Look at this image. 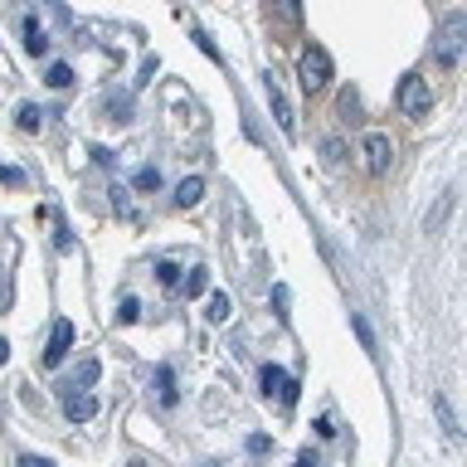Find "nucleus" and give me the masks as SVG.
<instances>
[{"mask_svg":"<svg viewBox=\"0 0 467 467\" xmlns=\"http://www.w3.org/2000/svg\"><path fill=\"white\" fill-rule=\"evenodd\" d=\"M44 83H49V88H69L73 69H69V64H49V78H44Z\"/></svg>","mask_w":467,"mask_h":467,"instance_id":"21","label":"nucleus"},{"mask_svg":"<svg viewBox=\"0 0 467 467\" xmlns=\"http://www.w3.org/2000/svg\"><path fill=\"white\" fill-rule=\"evenodd\" d=\"M263 93H268V107H273V117H277V127L293 137L297 132V117H293V103H287V93H283V83H277V73L268 69L263 73Z\"/></svg>","mask_w":467,"mask_h":467,"instance_id":"6","label":"nucleus"},{"mask_svg":"<svg viewBox=\"0 0 467 467\" xmlns=\"http://www.w3.org/2000/svg\"><path fill=\"white\" fill-rule=\"evenodd\" d=\"M132 185H137V191H161V171H156V166H141V171L132 175Z\"/></svg>","mask_w":467,"mask_h":467,"instance_id":"19","label":"nucleus"},{"mask_svg":"<svg viewBox=\"0 0 467 467\" xmlns=\"http://www.w3.org/2000/svg\"><path fill=\"white\" fill-rule=\"evenodd\" d=\"M463 44H467V15L453 10V15L438 25V35H433V64H438V69H458Z\"/></svg>","mask_w":467,"mask_h":467,"instance_id":"1","label":"nucleus"},{"mask_svg":"<svg viewBox=\"0 0 467 467\" xmlns=\"http://www.w3.org/2000/svg\"><path fill=\"white\" fill-rule=\"evenodd\" d=\"M175 287H181L185 297H200L209 287V273L205 268H191V273H181V283H175Z\"/></svg>","mask_w":467,"mask_h":467,"instance_id":"12","label":"nucleus"},{"mask_svg":"<svg viewBox=\"0 0 467 467\" xmlns=\"http://www.w3.org/2000/svg\"><path fill=\"white\" fill-rule=\"evenodd\" d=\"M293 467H321V458H317V453H297Z\"/></svg>","mask_w":467,"mask_h":467,"instance_id":"29","label":"nucleus"},{"mask_svg":"<svg viewBox=\"0 0 467 467\" xmlns=\"http://www.w3.org/2000/svg\"><path fill=\"white\" fill-rule=\"evenodd\" d=\"M93 161H98V166H113V161H117V156H113V151H107V147H93Z\"/></svg>","mask_w":467,"mask_h":467,"instance_id":"28","label":"nucleus"},{"mask_svg":"<svg viewBox=\"0 0 467 467\" xmlns=\"http://www.w3.org/2000/svg\"><path fill=\"white\" fill-rule=\"evenodd\" d=\"M15 122H20V132H39L44 127V107H35V103H25L15 113Z\"/></svg>","mask_w":467,"mask_h":467,"instance_id":"14","label":"nucleus"},{"mask_svg":"<svg viewBox=\"0 0 467 467\" xmlns=\"http://www.w3.org/2000/svg\"><path fill=\"white\" fill-rule=\"evenodd\" d=\"M98 375H103V365H98L93 355H83V361H78V385L93 389V385H98Z\"/></svg>","mask_w":467,"mask_h":467,"instance_id":"18","label":"nucleus"},{"mask_svg":"<svg viewBox=\"0 0 467 467\" xmlns=\"http://www.w3.org/2000/svg\"><path fill=\"white\" fill-rule=\"evenodd\" d=\"M141 317V302H137V297H122V307H117V321H122V327H132V321H137Z\"/></svg>","mask_w":467,"mask_h":467,"instance_id":"22","label":"nucleus"},{"mask_svg":"<svg viewBox=\"0 0 467 467\" xmlns=\"http://www.w3.org/2000/svg\"><path fill=\"white\" fill-rule=\"evenodd\" d=\"M156 389H161V404H175V370H171V365L156 370Z\"/></svg>","mask_w":467,"mask_h":467,"instance_id":"17","label":"nucleus"},{"mask_svg":"<svg viewBox=\"0 0 467 467\" xmlns=\"http://www.w3.org/2000/svg\"><path fill=\"white\" fill-rule=\"evenodd\" d=\"M25 54L30 59H44V54H49V35L39 30L35 15H25Z\"/></svg>","mask_w":467,"mask_h":467,"instance_id":"10","label":"nucleus"},{"mask_svg":"<svg viewBox=\"0 0 467 467\" xmlns=\"http://www.w3.org/2000/svg\"><path fill=\"white\" fill-rule=\"evenodd\" d=\"M433 409H438V424L448 429V438L458 443V438H463V429H458V419H453V404H448L443 395H433Z\"/></svg>","mask_w":467,"mask_h":467,"instance_id":"11","label":"nucleus"},{"mask_svg":"<svg viewBox=\"0 0 467 467\" xmlns=\"http://www.w3.org/2000/svg\"><path fill=\"white\" fill-rule=\"evenodd\" d=\"M351 331L361 336V351H370V355H375V331H370V321H365L361 311H351Z\"/></svg>","mask_w":467,"mask_h":467,"instance_id":"15","label":"nucleus"},{"mask_svg":"<svg viewBox=\"0 0 467 467\" xmlns=\"http://www.w3.org/2000/svg\"><path fill=\"white\" fill-rule=\"evenodd\" d=\"M5 361H10V341L0 336V365H5Z\"/></svg>","mask_w":467,"mask_h":467,"instance_id":"31","label":"nucleus"},{"mask_svg":"<svg viewBox=\"0 0 467 467\" xmlns=\"http://www.w3.org/2000/svg\"><path fill=\"white\" fill-rule=\"evenodd\" d=\"M399 113H404L409 122H429V113H433V88H429V78H419V73H404V78H399Z\"/></svg>","mask_w":467,"mask_h":467,"instance_id":"3","label":"nucleus"},{"mask_svg":"<svg viewBox=\"0 0 467 467\" xmlns=\"http://www.w3.org/2000/svg\"><path fill=\"white\" fill-rule=\"evenodd\" d=\"M341 117H351V122L361 117V98H355L351 88H346V93H341Z\"/></svg>","mask_w":467,"mask_h":467,"instance_id":"23","label":"nucleus"},{"mask_svg":"<svg viewBox=\"0 0 467 467\" xmlns=\"http://www.w3.org/2000/svg\"><path fill=\"white\" fill-rule=\"evenodd\" d=\"M73 351V321H54V327H49V346H44V365H49V370H54V365H64V355H69Z\"/></svg>","mask_w":467,"mask_h":467,"instance_id":"7","label":"nucleus"},{"mask_svg":"<svg viewBox=\"0 0 467 467\" xmlns=\"http://www.w3.org/2000/svg\"><path fill=\"white\" fill-rule=\"evenodd\" d=\"M273 10H277V20H283V25H302V0H273Z\"/></svg>","mask_w":467,"mask_h":467,"instance_id":"13","label":"nucleus"},{"mask_svg":"<svg viewBox=\"0 0 467 467\" xmlns=\"http://www.w3.org/2000/svg\"><path fill=\"white\" fill-rule=\"evenodd\" d=\"M311 429H317V433H321V438H331V433H336V424H331V419H327V414H321V419H317V424H311Z\"/></svg>","mask_w":467,"mask_h":467,"instance_id":"27","label":"nucleus"},{"mask_svg":"<svg viewBox=\"0 0 467 467\" xmlns=\"http://www.w3.org/2000/svg\"><path fill=\"white\" fill-rule=\"evenodd\" d=\"M156 283H161V287H175V283H181V268H175L171 259H161V263H156Z\"/></svg>","mask_w":467,"mask_h":467,"instance_id":"20","label":"nucleus"},{"mask_svg":"<svg viewBox=\"0 0 467 467\" xmlns=\"http://www.w3.org/2000/svg\"><path fill=\"white\" fill-rule=\"evenodd\" d=\"M20 467H54L49 458H35V453H25V458H20Z\"/></svg>","mask_w":467,"mask_h":467,"instance_id":"30","label":"nucleus"},{"mask_svg":"<svg viewBox=\"0 0 467 467\" xmlns=\"http://www.w3.org/2000/svg\"><path fill=\"white\" fill-rule=\"evenodd\" d=\"M297 83H302V93H327L331 88V54L321 44H307L297 54Z\"/></svg>","mask_w":467,"mask_h":467,"instance_id":"2","label":"nucleus"},{"mask_svg":"<svg viewBox=\"0 0 467 467\" xmlns=\"http://www.w3.org/2000/svg\"><path fill=\"white\" fill-rule=\"evenodd\" d=\"M321 151H327V161H331V166H336V161H341V156H346V147H341V141H336V137H331V141H327V147H321Z\"/></svg>","mask_w":467,"mask_h":467,"instance_id":"25","label":"nucleus"},{"mask_svg":"<svg viewBox=\"0 0 467 467\" xmlns=\"http://www.w3.org/2000/svg\"><path fill=\"white\" fill-rule=\"evenodd\" d=\"M64 414H69L73 424H88V419L98 414V399L88 395V389H78V395H64Z\"/></svg>","mask_w":467,"mask_h":467,"instance_id":"8","label":"nucleus"},{"mask_svg":"<svg viewBox=\"0 0 467 467\" xmlns=\"http://www.w3.org/2000/svg\"><path fill=\"white\" fill-rule=\"evenodd\" d=\"M205 317L215 321V327H225V321L234 317V311H229V297H225V293H215V297H209V307H205Z\"/></svg>","mask_w":467,"mask_h":467,"instance_id":"16","label":"nucleus"},{"mask_svg":"<svg viewBox=\"0 0 467 467\" xmlns=\"http://www.w3.org/2000/svg\"><path fill=\"white\" fill-rule=\"evenodd\" d=\"M389 161H395V141H389V132H365V137H361V166L370 175H385Z\"/></svg>","mask_w":467,"mask_h":467,"instance_id":"4","label":"nucleus"},{"mask_svg":"<svg viewBox=\"0 0 467 467\" xmlns=\"http://www.w3.org/2000/svg\"><path fill=\"white\" fill-rule=\"evenodd\" d=\"M259 385H263V395L277 399L283 409H293V404H297V389H302L293 375L283 370V365H263V370H259Z\"/></svg>","mask_w":467,"mask_h":467,"instance_id":"5","label":"nucleus"},{"mask_svg":"<svg viewBox=\"0 0 467 467\" xmlns=\"http://www.w3.org/2000/svg\"><path fill=\"white\" fill-rule=\"evenodd\" d=\"M0 181H5V185H20V181H25V175H20L15 166H0Z\"/></svg>","mask_w":467,"mask_h":467,"instance_id":"26","label":"nucleus"},{"mask_svg":"<svg viewBox=\"0 0 467 467\" xmlns=\"http://www.w3.org/2000/svg\"><path fill=\"white\" fill-rule=\"evenodd\" d=\"M268 448H273V438H268V433H253V438H249V453H253V458H263Z\"/></svg>","mask_w":467,"mask_h":467,"instance_id":"24","label":"nucleus"},{"mask_svg":"<svg viewBox=\"0 0 467 467\" xmlns=\"http://www.w3.org/2000/svg\"><path fill=\"white\" fill-rule=\"evenodd\" d=\"M200 200H205V181H200V175H185V181L175 185V209H195Z\"/></svg>","mask_w":467,"mask_h":467,"instance_id":"9","label":"nucleus"}]
</instances>
